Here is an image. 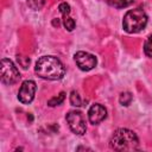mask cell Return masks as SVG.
<instances>
[{
    "instance_id": "1",
    "label": "cell",
    "mask_w": 152,
    "mask_h": 152,
    "mask_svg": "<svg viewBox=\"0 0 152 152\" xmlns=\"http://www.w3.org/2000/svg\"><path fill=\"white\" fill-rule=\"evenodd\" d=\"M36 74L44 80H61L65 74V68L62 62L53 56H43L36 62Z\"/></svg>"
},
{
    "instance_id": "2",
    "label": "cell",
    "mask_w": 152,
    "mask_h": 152,
    "mask_svg": "<svg viewBox=\"0 0 152 152\" xmlns=\"http://www.w3.org/2000/svg\"><path fill=\"white\" fill-rule=\"evenodd\" d=\"M109 146L114 151H137L139 150V141L133 131L119 128L112 135Z\"/></svg>"
},
{
    "instance_id": "3",
    "label": "cell",
    "mask_w": 152,
    "mask_h": 152,
    "mask_svg": "<svg viewBox=\"0 0 152 152\" xmlns=\"http://www.w3.org/2000/svg\"><path fill=\"white\" fill-rule=\"evenodd\" d=\"M147 24V15L141 8H134L128 11L122 21L124 30L128 33H137L141 31Z\"/></svg>"
},
{
    "instance_id": "4",
    "label": "cell",
    "mask_w": 152,
    "mask_h": 152,
    "mask_svg": "<svg viewBox=\"0 0 152 152\" xmlns=\"http://www.w3.org/2000/svg\"><path fill=\"white\" fill-rule=\"evenodd\" d=\"M20 78L19 70L12 61L7 58L1 59V82L5 84H14Z\"/></svg>"
},
{
    "instance_id": "5",
    "label": "cell",
    "mask_w": 152,
    "mask_h": 152,
    "mask_svg": "<svg viewBox=\"0 0 152 152\" xmlns=\"http://www.w3.org/2000/svg\"><path fill=\"white\" fill-rule=\"evenodd\" d=\"M66 121L68 125L70 127V129L78 134V135H83L87 131V126H86V120L84 116L81 112L78 110H71L66 114Z\"/></svg>"
},
{
    "instance_id": "6",
    "label": "cell",
    "mask_w": 152,
    "mask_h": 152,
    "mask_svg": "<svg viewBox=\"0 0 152 152\" xmlns=\"http://www.w3.org/2000/svg\"><path fill=\"white\" fill-rule=\"evenodd\" d=\"M75 62H76L77 66L83 71L91 70L97 63L96 57L94 55L84 52V51H78L75 53Z\"/></svg>"
},
{
    "instance_id": "7",
    "label": "cell",
    "mask_w": 152,
    "mask_h": 152,
    "mask_svg": "<svg viewBox=\"0 0 152 152\" xmlns=\"http://www.w3.org/2000/svg\"><path fill=\"white\" fill-rule=\"evenodd\" d=\"M36 83L31 80H27V81H24L20 86V89H19V93H18V99L21 103L24 104H27L30 103L33 97H34V93H36Z\"/></svg>"
},
{
    "instance_id": "8",
    "label": "cell",
    "mask_w": 152,
    "mask_h": 152,
    "mask_svg": "<svg viewBox=\"0 0 152 152\" xmlns=\"http://www.w3.org/2000/svg\"><path fill=\"white\" fill-rule=\"evenodd\" d=\"M106 116H107L106 108L99 103L93 104L88 110V119H89L90 124H93V125L100 124L101 121H103L106 119Z\"/></svg>"
},
{
    "instance_id": "9",
    "label": "cell",
    "mask_w": 152,
    "mask_h": 152,
    "mask_svg": "<svg viewBox=\"0 0 152 152\" xmlns=\"http://www.w3.org/2000/svg\"><path fill=\"white\" fill-rule=\"evenodd\" d=\"M107 2L115 8H124L133 2V0H107Z\"/></svg>"
},
{
    "instance_id": "10",
    "label": "cell",
    "mask_w": 152,
    "mask_h": 152,
    "mask_svg": "<svg viewBox=\"0 0 152 152\" xmlns=\"http://www.w3.org/2000/svg\"><path fill=\"white\" fill-rule=\"evenodd\" d=\"M64 99H65V93L62 91V93H59L57 96L50 99V100L48 101V104L51 106V107H53V106H58V104H61V103L64 101Z\"/></svg>"
},
{
    "instance_id": "11",
    "label": "cell",
    "mask_w": 152,
    "mask_h": 152,
    "mask_svg": "<svg viewBox=\"0 0 152 152\" xmlns=\"http://www.w3.org/2000/svg\"><path fill=\"white\" fill-rule=\"evenodd\" d=\"M70 103L72 106H75V107H81L82 106V100H81L78 93L71 91V94H70Z\"/></svg>"
},
{
    "instance_id": "12",
    "label": "cell",
    "mask_w": 152,
    "mask_h": 152,
    "mask_svg": "<svg viewBox=\"0 0 152 152\" xmlns=\"http://www.w3.org/2000/svg\"><path fill=\"white\" fill-rule=\"evenodd\" d=\"M27 5L32 10H40L44 6V0H26Z\"/></svg>"
},
{
    "instance_id": "13",
    "label": "cell",
    "mask_w": 152,
    "mask_h": 152,
    "mask_svg": "<svg viewBox=\"0 0 152 152\" xmlns=\"http://www.w3.org/2000/svg\"><path fill=\"white\" fill-rule=\"evenodd\" d=\"M63 24H64V27L68 31H72L75 28V20L72 18H70L69 15L63 17Z\"/></svg>"
},
{
    "instance_id": "14",
    "label": "cell",
    "mask_w": 152,
    "mask_h": 152,
    "mask_svg": "<svg viewBox=\"0 0 152 152\" xmlns=\"http://www.w3.org/2000/svg\"><path fill=\"white\" fill-rule=\"evenodd\" d=\"M120 103L121 104H124V106H128L129 103H131V101H132V94L131 93H128V91H125V93H122L121 95H120Z\"/></svg>"
},
{
    "instance_id": "15",
    "label": "cell",
    "mask_w": 152,
    "mask_h": 152,
    "mask_svg": "<svg viewBox=\"0 0 152 152\" xmlns=\"http://www.w3.org/2000/svg\"><path fill=\"white\" fill-rule=\"evenodd\" d=\"M144 51L146 53V56L152 57V36H150L144 45Z\"/></svg>"
}]
</instances>
